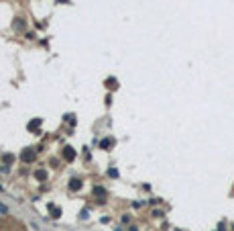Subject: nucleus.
Segmentation results:
<instances>
[{
	"label": "nucleus",
	"mask_w": 234,
	"mask_h": 231,
	"mask_svg": "<svg viewBox=\"0 0 234 231\" xmlns=\"http://www.w3.org/2000/svg\"><path fill=\"white\" fill-rule=\"evenodd\" d=\"M106 86H108V88H116V86H118L116 78H108V80H106Z\"/></svg>",
	"instance_id": "6"
},
{
	"label": "nucleus",
	"mask_w": 234,
	"mask_h": 231,
	"mask_svg": "<svg viewBox=\"0 0 234 231\" xmlns=\"http://www.w3.org/2000/svg\"><path fill=\"white\" fill-rule=\"evenodd\" d=\"M100 145H102V149H106V147H108V145H110V139H104V141H102V143H100Z\"/></svg>",
	"instance_id": "10"
},
{
	"label": "nucleus",
	"mask_w": 234,
	"mask_h": 231,
	"mask_svg": "<svg viewBox=\"0 0 234 231\" xmlns=\"http://www.w3.org/2000/svg\"><path fill=\"white\" fill-rule=\"evenodd\" d=\"M35 176H37L39 180H45V178H47V174H45L43 170H37V172H35Z\"/></svg>",
	"instance_id": "8"
},
{
	"label": "nucleus",
	"mask_w": 234,
	"mask_h": 231,
	"mask_svg": "<svg viewBox=\"0 0 234 231\" xmlns=\"http://www.w3.org/2000/svg\"><path fill=\"white\" fill-rule=\"evenodd\" d=\"M108 176H112V178H116V176H118V172H116V170H114V168H112V170H108Z\"/></svg>",
	"instance_id": "11"
},
{
	"label": "nucleus",
	"mask_w": 234,
	"mask_h": 231,
	"mask_svg": "<svg viewBox=\"0 0 234 231\" xmlns=\"http://www.w3.org/2000/svg\"><path fill=\"white\" fill-rule=\"evenodd\" d=\"M39 125H41V119H35L33 123H29V129H31V131H35V129H37Z\"/></svg>",
	"instance_id": "7"
},
{
	"label": "nucleus",
	"mask_w": 234,
	"mask_h": 231,
	"mask_svg": "<svg viewBox=\"0 0 234 231\" xmlns=\"http://www.w3.org/2000/svg\"><path fill=\"white\" fill-rule=\"evenodd\" d=\"M63 158H65L67 162H71V160L76 158V151H74L71 147H65V149H63Z\"/></svg>",
	"instance_id": "2"
},
{
	"label": "nucleus",
	"mask_w": 234,
	"mask_h": 231,
	"mask_svg": "<svg viewBox=\"0 0 234 231\" xmlns=\"http://www.w3.org/2000/svg\"><path fill=\"white\" fill-rule=\"evenodd\" d=\"M49 211H51V217H55V219L61 217V209H57L55 205H49Z\"/></svg>",
	"instance_id": "3"
},
{
	"label": "nucleus",
	"mask_w": 234,
	"mask_h": 231,
	"mask_svg": "<svg viewBox=\"0 0 234 231\" xmlns=\"http://www.w3.org/2000/svg\"><path fill=\"white\" fill-rule=\"evenodd\" d=\"M2 160H4V164H10V162H14V158H12L10 153H6V155H2Z\"/></svg>",
	"instance_id": "9"
},
{
	"label": "nucleus",
	"mask_w": 234,
	"mask_h": 231,
	"mask_svg": "<svg viewBox=\"0 0 234 231\" xmlns=\"http://www.w3.org/2000/svg\"><path fill=\"white\" fill-rule=\"evenodd\" d=\"M69 188H71V190H79V188H81V180H78V178H71Z\"/></svg>",
	"instance_id": "4"
},
{
	"label": "nucleus",
	"mask_w": 234,
	"mask_h": 231,
	"mask_svg": "<svg viewBox=\"0 0 234 231\" xmlns=\"http://www.w3.org/2000/svg\"><path fill=\"white\" fill-rule=\"evenodd\" d=\"M94 194H98V196L104 198V196H106V190H104L102 186H94Z\"/></svg>",
	"instance_id": "5"
},
{
	"label": "nucleus",
	"mask_w": 234,
	"mask_h": 231,
	"mask_svg": "<svg viewBox=\"0 0 234 231\" xmlns=\"http://www.w3.org/2000/svg\"><path fill=\"white\" fill-rule=\"evenodd\" d=\"M21 158H23L25 162H33V160H35V151H33V149H25Z\"/></svg>",
	"instance_id": "1"
}]
</instances>
